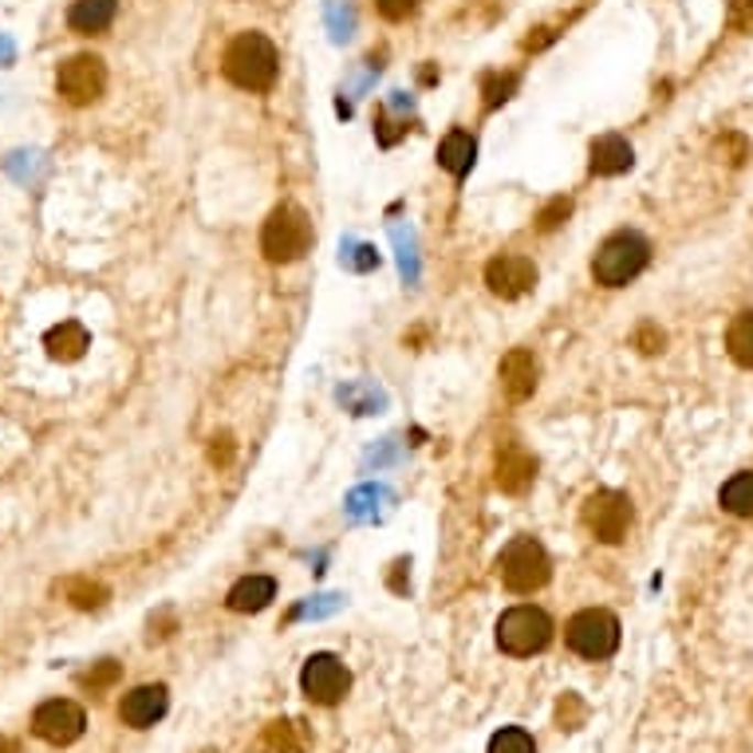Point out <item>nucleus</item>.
<instances>
[{
	"label": "nucleus",
	"mask_w": 753,
	"mask_h": 753,
	"mask_svg": "<svg viewBox=\"0 0 753 753\" xmlns=\"http://www.w3.org/2000/svg\"><path fill=\"white\" fill-rule=\"evenodd\" d=\"M221 72H226L229 84H237L241 91H269V87L276 84V72H281L276 44L269 36H261V32H241V36L226 47Z\"/></svg>",
	"instance_id": "f257e3e1"
},
{
	"label": "nucleus",
	"mask_w": 753,
	"mask_h": 753,
	"mask_svg": "<svg viewBox=\"0 0 753 753\" xmlns=\"http://www.w3.org/2000/svg\"><path fill=\"white\" fill-rule=\"evenodd\" d=\"M647 261H651L647 237L623 229V233H612L600 249H596L592 276H596V284H603V288H623V284H631L643 269H647Z\"/></svg>",
	"instance_id": "f03ea898"
},
{
	"label": "nucleus",
	"mask_w": 753,
	"mask_h": 753,
	"mask_svg": "<svg viewBox=\"0 0 753 753\" xmlns=\"http://www.w3.org/2000/svg\"><path fill=\"white\" fill-rule=\"evenodd\" d=\"M498 572L501 585L517 596H533L548 585L553 565H548V553L537 537H513L498 556Z\"/></svg>",
	"instance_id": "7ed1b4c3"
},
{
	"label": "nucleus",
	"mask_w": 753,
	"mask_h": 753,
	"mask_svg": "<svg viewBox=\"0 0 753 753\" xmlns=\"http://www.w3.org/2000/svg\"><path fill=\"white\" fill-rule=\"evenodd\" d=\"M312 249V221L301 206L284 201L269 214L261 229V253L273 264H293Z\"/></svg>",
	"instance_id": "20e7f679"
},
{
	"label": "nucleus",
	"mask_w": 753,
	"mask_h": 753,
	"mask_svg": "<svg viewBox=\"0 0 753 753\" xmlns=\"http://www.w3.org/2000/svg\"><path fill=\"white\" fill-rule=\"evenodd\" d=\"M548 640H553V620L541 608H533V603H517V608H509L498 620V647L505 655L525 659V655L545 651Z\"/></svg>",
	"instance_id": "39448f33"
},
{
	"label": "nucleus",
	"mask_w": 753,
	"mask_h": 753,
	"mask_svg": "<svg viewBox=\"0 0 753 753\" xmlns=\"http://www.w3.org/2000/svg\"><path fill=\"white\" fill-rule=\"evenodd\" d=\"M565 640L580 659H608L620 647V620L603 608H585L568 620Z\"/></svg>",
	"instance_id": "423d86ee"
},
{
	"label": "nucleus",
	"mask_w": 753,
	"mask_h": 753,
	"mask_svg": "<svg viewBox=\"0 0 753 753\" xmlns=\"http://www.w3.org/2000/svg\"><path fill=\"white\" fill-rule=\"evenodd\" d=\"M56 91L64 103L72 107H91L99 95L107 91V67L99 56H72L59 64L56 72Z\"/></svg>",
	"instance_id": "0eeeda50"
},
{
	"label": "nucleus",
	"mask_w": 753,
	"mask_h": 753,
	"mask_svg": "<svg viewBox=\"0 0 753 753\" xmlns=\"http://www.w3.org/2000/svg\"><path fill=\"white\" fill-rule=\"evenodd\" d=\"M631 517H635V513H631V498L620 490H600L585 501V525L596 541H603V545H620V541L628 537Z\"/></svg>",
	"instance_id": "6e6552de"
},
{
	"label": "nucleus",
	"mask_w": 753,
	"mask_h": 753,
	"mask_svg": "<svg viewBox=\"0 0 753 753\" xmlns=\"http://www.w3.org/2000/svg\"><path fill=\"white\" fill-rule=\"evenodd\" d=\"M87 725V714L79 702L72 698H52V702H40L36 714H32V734L47 745H72L79 742Z\"/></svg>",
	"instance_id": "1a4fd4ad"
},
{
	"label": "nucleus",
	"mask_w": 753,
	"mask_h": 753,
	"mask_svg": "<svg viewBox=\"0 0 753 753\" xmlns=\"http://www.w3.org/2000/svg\"><path fill=\"white\" fill-rule=\"evenodd\" d=\"M301 687L316 707H336L339 698L351 690V675L336 655H312L301 670Z\"/></svg>",
	"instance_id": "9d476101"
},
{
	"label": "nucleus",
	"mask_w": 753,
	"mask_h": 753,
	"mask_svg": "<svg viewBox=\"0 0 753 753\" xmlns=\"http://www.w3.org/2000/svg\"><path fill=\"white\" fill-rule=\"evenodd\" d=\"M485 284L501 301H517V296H525L537 284V264L521 253H501L485 264Z\"/></svg>",
	"instance_id": "9b49d317"
},
{
	"label": "nucleus",
	"mask_w": 753,
	"mask_h": 753,
	"mask_svg": "<svg viewBox=\"0 0 753 753\" xmlns=\"http://www.w3.org/2000/svg\"><path fill=\"white\" fill-rule=\"evenodd\" d=\"M501 391H505L509 403H525L533 391H537L541 379V363L528 348H513L505 359H501Z\"/></svg>",
	"instance_id": "f8f14e48"
},
{
	"label": "nucleus",
	"mask_w": 753,
	"mask_h": 753,
	"mask_svg": "<svg viewBox=\"0 0 753 753\" xmlns=\"http://www.w3.org/2000/svg\"><path fill=\"white\" fill-rule=\"evenodd\" d=\"M533 478H537V458L533 454H525L521 446H505V450H498V466H493V481H498L501 493H525L528 485H533Z\"/></svg>",
	"instance_id": "ddd939ff"
},
{
	"label": "nucleus",
	"mask_w": 753,
	"mask_h": 753,
	"mask_svg": "<svg viewBox=\"0 0 753 753\" xmlns=\"http://www.w3.org/2000/svg\"><path fill=\"white\" fill-rule=\"evenodd\" d=\"M166 687H134L131 695L119 702V718H123L131 730H146V725H154L162 714H166Z\"/></svg>",
	"instance_id": "4468645a"
},
{
	"label": "nucleus",
	"mask_w": 753,
	"mask_h": 753,
	"mask_svg": "<svg viewBox=\"0 0 753 753\" xmlns=\"http://www.w3.org/2000/svg\"><path fill=\"white\" fill-rule=\"evenodd\" d=\"M631 162H635L631 142L620 139V134H600V139L592 142V151H588V166H592V174H600V178H615V174L631 170Z\"/></svg>",
	"instance_id": "2eb2a0df"
},
{
	"label": "nucleus",
	"mask_w": 753,
	"mask_h": 753,
	"mask_svg": "<svg viewBox=\"0 0 753 753\" xmlns=\"http://www.w3.org/2000/svg\"><path fill=\"white\" fill-rule=\"evenodd\" d=\"M114 12H119V0H72L67 24L79 36H99V32L111 29Z\"/></svg>",
	"instance_id": "dca6fc26"
},
{
	"label": "nucleus",
	"mask_w": 753,
	"mask_h": 753,
	"mask_svg": "<svg viewBox=\"0 0 753 753\" xmlns=\"http://www.w3.org/2000/svg\"><path fill=\"white\" fill-rule=\"evenodd\" d=\"M276 600V580L273 576H245V580H237L233 588H229L226 603L233 608V612H261V608H269V603Z\"/></svg>",
	"instance_id": "f3484780"
},
{
	"label": "nucleus",
	"mask_w": 753,
	"mask_h": 753,
	"mask_svg": "<svg viewBox=\"0 0 753 753\" xmlns=\"http://www.w3.org/2000/svg\"><path fill=\"white\" fill-rule=\"evenodd\" d=\"M44 348H47V356L59 359V363H76V359L91 348V336H87L84 324L64 320L44 336Z\"/></svg>",
	"instance_id": "a211bd4d"
},
{
	"label": "nucleus",
	"mask_w": 753,
	"mask_h": 753,
	"mask_svg": "<svg viewBox=\"0 0 753 753\" xmlns=\"http://www.w3.org/2000/svg\"><path fill=\"white\" fill-rule=\"evenodd\" d=\"M473 159H478V142H473V134L450 131L443 142H438V166H443L446 174H454V178H466Z\"/></svg>",
	"instance_id": "6ab92c4d"
},
{
	"label": "nucleus",
	"mask_w": 753,
	"mask_h": 753,
	"mask_svg": "<svg viewBox=\"0 0 753 753\" xmlns=\"http://www.w3.org/2000/svg\"><path fill=\"white\" fill-rule=\"evenodd\" d=\"M261 750L264 753H304L308 750V734H304L301 722H293V718H276V722L264 725Z\"/></svg>",
	"instance_id": "aec40b11"
},
{
	"label": "nucleus",
	"mask_w": 753,
	"mask_h": 753,
	"mask_svg": "<svg viewBox=\"0 0 753 753\" xmlns=\"http://www.w3.org/2000/svg\"><path fill=\"white\" fill-rule=\"evenodd\" d=\"M718 505L734 517H753V470H742L725 481L722 493H718Z\"/></svg>",
	"instance_id": "412c9836"
},
{
	"label": "nucleus",
	"mask_w": 753,
	"mask_h": 753,
	"mask_svg": "<svg viewBox=\"0 0 753 753\" xmlns=\"http://www.w3.org/2000/svg\"><path fill=\"white\" fill-rule=\"evenodd\" d=\"M725 351H730V359H734L738 368L753 371V308L742 312V316L730 324V331H725Z\"/></svg>",
	"instance_id": "4be33fe9"
},
{
	"label": "nucleus",
	"mask_w": 753,
	"mask_h": 753,
	"mask_svg": "<svg viewBox=\"0 0 753 753\" xmlns=\"http://www.w3.org/2000/svg\"><path fill=\"white\" fill-rule=\"evenodd\" d=\"M64 596L76 608H84V612H91V608H103L107 603V588L95 585V580H84V576H76V580H67L64 585Z\"/></svg>",
	"instance_id": "5701e85b"
},
{
	"label": "nucleus",
	"mask_w": 753,
	"mask_h": 753,
	"mask_svg": "<svg viewBox=\"0 0 753 753\" xmlns=\"http://www.w3.org/2000/svg\"><path fill=\"white\" fill-rule=\"evenodd\" d=\"M490 753H537V745H533V738H528L525 730L509 725V730H498V734L490 738Z\"/></svg>",
	"instance_id": "b1692460"
},
{
	"label": "nucleus",
	"mask_w": 753,
	"mask_h": 753,
	"mask_svg": "<svg viewBox=\"0 0 753 753\" xmlns=\"http://www.w3.org/2000/svg\"><path fill=\"white\" fill-rule=\"evenodd\" d=\"M513 87H517V76L513 72H505V76H485V84H481V95H485V111H493V107H501L513 95Z\"/></svg>",
	"instance_id": "393cba45"
},
{
	"label": "nucleus",
	"mask_w": 753,
	"mask_h": 753,
	"mask_svg": "<svg viewBox=\"0 0 753 753\" xmlns=\"http://www.w3.org/2000/svg\"><path fill=\"white\" fill-rule=\"evenodd\" d=\"M568 214H572V201H568V198L545 201V206H541V214H537V229H541V233H553V229L565 226Z\"/></svg>",
	"instance_id": "a878e982"
},
{
	"label": "nucleus",
	"mask_w": 753,
	"mask_h": 753,
	"mask_svg": "<svg viewBox=\"0 0 753 753\" xmlns=\"http://www.w3.org/2000/svg\"><path fill=\"white\" fill-rule=\"evenodd\" d=\"M114 678H119V663L103 659L99 667H91L87 675H79V683H84L87 690H103V687H111Z\"/></svg>",
	"instance_id": "bb28decb"
},
{
	"label": "nucleus",
	"mask_w": 753,
	"mask_h": 753,
	"mask_svg": "<svg viewBox=\"0 0 753 753\" xmlns=\"http://www.w3.org/2000/svg\"><path fill=\"white\" fill-rule=\"evenodd\" d=\"M556 722H560V730H576V725L585 722V707H580V698H576V695L560 698V707H556Z\"/></svg>",
	"instance_id": "cd10ccee"
},
{
	"label": "nucleus",
	"mask_w": 753,
	"mask_h": 753,
	"mask_svg": "<svg viewBox=\"0 0 753 753\" xmlns=\"http://www.w3.org/2000/svg\"><path fill=\"white\" fill-rule=\"evenodd\" d=\"M725 20H730L734 32H753V0H730Z\"/></svg>",
	"instance_id": "c85d7f7f"
},
{
	"label": "nucleus",
	"mask_w": 753,
	"mask_h": 753,
	"mask_svg": "<svg viewBox=\"0 0 753 753\" xmlns=\"http://www.w3.org/2000/svg\"><path fill=\"white\" fill-rule=\"evenodd\" d=\"M375 9H379V17H386V20H406V17H415L418 0H375Z\"/></svg>",
	"instance_id": "c756f323"
},
{
	"label": "nucleus",
	"mask_w": 753,
	"mask_h": 753,
	"mask_svg": "<svg viewBox=\"0 0 753 753\" xmlns=\"http://www.w3.org/2000/svg\"><path fill=\"white\" fill-rule=\"evenodd\" d=\"M209 461H214V466H229V461H233V438H229V434L214 438V446H209Z\"/></svg>",
	"instance_id": "7c9ffc66"
},
{
	"label": "nucleus",
	"mask_w": 753,
	"mask_h": 753,
	"mask_svg": "<svg viewBox=\"0 0 753 753\" xmlns=\"http://www.w3.org/2000/svg\"><path fill=\"white\" fill-rule=\"evenodd\" d=\"M635 343H640V348L647 351V356H655V351L663 348V331H655V328H651V324H643V328H640V336H635Z\"/></svg>",
	"instance_id": "2f4dec72"
},
{
	"label": "nucleus",
	"mask_w": 753,
	"mask_h": 753,
	"mask_svg": "<svg viewBox=\"0 0 753 753\" xmlns=\"http://www.w3.org/2000/svg\"><path fill=\"white\" fill-rule=\"evenodd\" d=\"M0 753H17V742H12V738H0Z\"/></svg>",
	"instance_id": "473e14b6"
}]
</instances>
